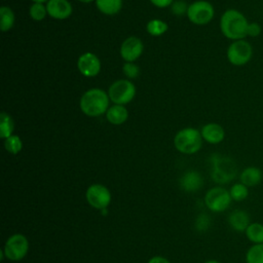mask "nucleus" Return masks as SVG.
Wrapping results in <instances>:
<instances>
[{"instance_id": "1", "label": "nucleus", "mask_w": 263, "mask_h": 263, "mask_svg": "<svg viewBox=\"0 0 263 263\" xmlns=\"http://www.w3.org/2000/svg\"><path fill=\"white\" fill-rule=\"evenodd\" d=\"M249 21L242 12L237 9H227L223 12L220 18V30L222 34L232 41L245 39Z\"/></svg>"}, {"instance_id": "2", "label": "nucleus", "mask_w": 263, "mask_h": 263, "mask_svg": "<svg viewBox=\"0 0 263 263\" xmlns=\"http://www.w3.org/2000/svg\"><path fill=\"white\" fill-rule=\"evenodd\" d=\"M108 92L101 88H90L80 98L79 107L83 114L89 117H98L106 114L109 108Z\"/></svg>"}, {"instance_id": "3", "label": "nucleus", "mask_w": 263, "mask_h": 263, "mask_svg": "<svg viewBox=\"0 0 263 263\" xmlns=\"http://www.w3.org/2000/svg\"><path fill=\"white\" fill-rule=\"evenodd\" d=\"M202 140L200 130L194 127H184L176 134L174 145L183 154H194L200 150Z\"/></svg>"}, {"instance_id": "4", "label": "nucleus", "mask_w": 263, "mask_h": 263, "mask_svg": "<svg viewBox=\"0 0 263 263\" xmlns=\"http://www.w3.org/2000/svg\"><path fill=\"white\" fill-rule=\"evenodd\" d=\"M108 96L112 103L125 106L136 96L135 84L129 79L116 80L109 86Z\"/></svg>"}, {"instance_id": "5", "label": "nucleus", "mask_w": 263, "mask_h": 263, "mask_svg": "<svg viewBox=\"0 0 263 263\" xmlns=\"http://www.w3.org/2000/svg\"><path fill=\"white\" fill-rule=\"evenodd\" d=\"M226 57L231 65L236 67L245 66L253 57V47L245 39L232 41L227 48Z\"/></svg>"}, {"instance_id": "6", "label": "nucleus", "mask_w": 263, "mask_h": 263, "mask_svg": "<svg viewBox=\"0 0 263 263\" xmlns=\"http://www.w3.org/2000/svg\"><path fill=\"white\" fill-rule=\"evenodd\" d=\"M189 21L198 26L209 24L215 15V9L211 2L205 0H197L189 4L186 13Z\"/></svg>"}, {"instance_id": "7", "label": "nucleus", "mask_w": 263, "mask_h": 263, "mask_svg": "<svg viewBox=\"0 0 263 263\" xmlns=\"http://www.w3.org/2000/svg\"><path fill=\"white\" fill-rule=\"evenodd\" d=\"M235 164L231 159L221 156L213 157L212 178L215 182L220 184L228 183L235 177Z\"/></svg>"}, {"instance_id": "8", "label": "nucleus", "mask_w": 263, "mask_h": 263, "mask_svg": "<svg viewBox=\"0 0 263 263\" xmlns=\"http://www.w3.org/2000/svg\"><path fill=\"white\" fill-rule=\"evenodd\" d=\"M231 200L232 198L230 196L229 191L219 186L210 189L204 196L205 205L208 206L209 210L215 213L225 211L229 206Z\"/></svg>"}, {"instance_id": "9", "label": "nucleus", "mask_w": 263, "mask_h": 263, "mask_svg": "<svg viewBox=\"0 0 263 263\" xmlns=\"http://www.w3.org/2000/svg\"><path fill=\"white\" fill-rule=\"evenodd\" d=\"M29 250V242L25 235L23 234H13L5 242L4 246V255L6 258L12 261L22 260Z\"/></svg>"}, {"instance_id": "10", "label": "nucleus", "mask_w": 263, "mask_h": 263, "mask_svg": "<svg viewBox=\"0 0 263 263\" xmlns=\"http://www.w3.org/2000/svg\"><path fill=\"white\" fill-rule=\"evenodd\" d=\"M85 196L89 205L100 211L107 209L111 201V193L109 189L102 184L90 185L86 190Z\"/></svg>"}, {"instance_id": "11", "label": "nucleus", "mask_w": 263, "mask_h": 263, "mask_svg": "<svg viewBox=\"0 0 263 263\" xmlns=\"http://www.w3.org/2000/svg\"><path fill=\"white\" fill-rule=\"evenodd\" d=\"M101 61L97 54L90 51L83 52L77 60V69L84 77H95L101 72Z\"/></svg>"}, {"instance_id": "12", "label": "nucleus", "mask_w": 263, "mask_h": 263, "mask_svg": "<svg viewBox=\"0 0 263 263\" xmlns=\"http://www.w3.org/2000/svg\"><path fill=\"white\" fill-rule=\"evenodd\" d=\"M144 44L143 41L137 36H129L123 40L120 45L119 53L123 61L135 62L143 53Z\"/></svg>"}, {"instance_id": "13", "label": "nucleus", "mask_w": 263, "mask_h": 263, "mask_svg": "<svg viewBox=\"0 0 263 263\" xmlns=\"http://www.w3.org/2000/svg\"><path fill=\"white\" fill-rule=\"evenodd\" d=\"M45 5L47 14L54 20H67L73 12V6L69 0H48Z\"/></svg>"}, {"instance_id": "14", "label": "nucleus", "mask_w": 263, "mask_h": 263, "mask_svg": "<svg viewBox=\"0 0 263 263\" xmlns=\"http://www.w3.org/2000/svg\"><path fill=\"white\" fill-rule=\"evenodd\" d=\"M202 139L210 144H219L225 138V130L219 123L211 122L202 126L200 130Z\"/></svg>"}, {"instance_id": "15", "label": "nucleus", "mask_w": 263, "mask_h": 263, "mask_svg": "<svg viewBox=\"0 0 263 263\" xmlns=\"http://www.w3.org/2000/svg\"><path fill=\"white\" fill-rule=\"evenodd\" d=\"M202 184V177L196 171H188L180 179V187L186 192H195L201 188Z\"/></svg>"}, {"instance_id": "16", "label": "nucleus", "mask_w": 263, "mask_h": 263, "mask_svg": "<svg viewBox=\"0 0 263 263\" xmlns=\"http://www.w3.org/2000/svg\"><path fill=\"white\" fill-rule=\"evenodd\" d=\"M228 223L233 230L237 232H243L251 224V219L246 211L235 210L229 215Z\"/></svg>"}, {"instance_id": "17", "label": "nucleus", "mask_w": 263, "mask_h": 263, "mask_svg": "<svg viewBox=\"0 0 263 263\" xmlns=\"http://www.w3.org/2000/svg\"><path fill=\"white\" fill-rule=\"evenodd\" d=\"M128 118V111L124 105L114 104L109 107L106 112V119L114 125H120L124 123Z\"/></svg>"}, {"instance_id": "18", "label": "nucleus", "mask_w": 263, "mask_h": 263, "mask_svg": "<svg viewBox=\"0 0 263 263\" xmlns=\"http://www.w3.org/2000/svg\"><path fill=\"white\" fill-rule=\"evenodd\" d=\"M239 180L247 187L257 186L262 180V172L257 166H248L240 173Z\"/></svg>"}, {"instance_id": "19", "label": "nucleus", "mask_w": 263, "mask_h": 263, "mask_svg": "<svg viewBox=\"0 0 263 263\" xmlns=\"http://www.w3.org/2000/svg\"><path fill=\"white\" fill-rule=\"evenodd\" d=\"M95 2L98 10L106 15L117 14L122 8V0H96Z\"/></svg>"}, {"instance_id": "20", "label": "nucleus", "mask_w": 263, "mask_h": 263, "mask_svg": "<svg viewBox=\"0 0 263 263\" xmlns=\"http://www.w3.org/2000/svg\"><path fill=\"white\" fill-rule=\"evenodd\" d=\"M15 15L13 10L8 6H1L0 8V28L2 32H8L14 25Z\"/></svg>"}, {"instance_id": "21", "label": "nucleus", "mask_w": 263, "mask_h": 263, "mask_svg": "<svg viewBox=\"0 0 263 263\" xmlns=\"http://www.w3.org/2000/svg\"><path fill=\"white\" fill-rule=\"evenodd\" d=\"M14 130V122L12 117L6 113L5 111H2L0 113V138L5 140L13 135Z\"/></svg>"}, {"instance_id": "22", "label": "nucleus", "mask_w": 263, "mask_h": 263, "mask_svg": "<svg viewBox=\"0 0 263 263\" xmlns=\"http://www.w3.org/2000/svg\"><path fill=\"white\" fill-rule=\"evenodd\" d=\"M245 232L248 239L254 245L263 243V224L259 222L251 223Z\"/></svg>"}, {"instance_id": "23", "label": "nucleus", "mask_w": 263, "mask_h": 263, "mask_svg": "<svg viewBox=\"0 0 263 263\" xmlns=\"http://www.w3.org/2000/svg\"><path fill=\"white\" fill-rule=\"evenodd\" d=\"M167 29H168L167 24L159 18H153L149 21L146 25V31L148 32V34L154 37L161 36L167 31Z\"/></svg>"}, {"instance_id": "24", "label": "nucleus", "mask_w": 263, "mask_h": 263, "mask_svg": "<svg viewBox=\"0 0 263 263\" xmlns=\"http://www.w3.org/2000/svg\"><path fill=\"white\" fill-rule=\"evenodd\" d=\"M247 263H263V243L252 246L246 254Z\"/></svg>"}, {"instance_id": "25", "label": "nucleus", "mask_w": 263, "mask_h": 263, "mask_svg": "<svg viewBox=\"0 0 263 263\" xmlns=\"http://www.w3.org/2000/svg\"><path fill=\"white\" fill-rule=\"evenodd\" d=\"M4 148L11 154H17L23 149V141L17 135H12L4 140Z\"/></svg>"}, {"instance_id": "26", "label": "nucleus", "mask_w": 263, "mask_h": 263, "mask_svg": "<svg viewBox=\"0 0 263 263\" xmlns=\"http://www.w3.org/2000/svg\"><path fill=\"white\" fill-rule=\"evenodd\" d=\"M29 15L33 21H43L45 16L48 15L46 5H44L43 3H32V5L29 8Z\"/></svg>"}, {"instance_id": "27", "label": "nucleus", "mask_w": 263, "mask_h": 263, "mask_svg": "<svg viewBox=\"0 0 263 263\" xmlns=\"http://www.w3.org/2000/svg\"><path fill=\"white\" fill-rule=\"evenodd\" d=\"M249 187L243 185L242 183H235L230 188V196L235 201H241L245 200L249 195Z\"/></svg>"}, {"instance_id": "28", "label": "nucleus", "mask_w": 263, "mask_h": 263, "mask_svg": "<svg viewBox=\"0 0 263 263\" xmlns=\"http://www.w3.org/2000/svg\"><path fill=\"white\" fill-rule=\"evenodd\" d=\"M122 73L128 79H135L140 75V68L134 62H125L122 66Z\"/></svg>"}, {"instance_id": "29", "label": "nucleus", "mask_w": 263, "mask_h": 263, "mask_svg": "<svg viewBox=\"0 0 263 263\" xmlns=\"http://www.w3.org/2000/svg\"><path fill=\"white\" fill-rule=\"evenodd\" d=\"M188 6L189 5H187V3L185 1L178 0V1H175L171 5V8H172V11H173L174 14H176V15H183V14L187 13Z\"/></svg>"}, {"instance_id": "30", "label": "nucleus", "mask_w": 263, "mask_h": 263, "mask_svg": "<svg viewBox=\"0 0 263 263\" xmlns=\"http://www.w3.org/2000/svg\"><path fill=\"white\" fill-rule=\"evenodd\" d=\"M261 25L257 22H252V23H249V26H248V30H247V36H250V37H258L260 34H261Z\"/></svg>"}, {"instance_id": "31", "label": "nucleus", "mask_w": 263, "mask_h": 263, "mask_svg": "<svg viewBox=\"0 0 263 263\" xmlns=\"http://www.w3.org/2000/svg\"><path fill=\"white\" fill-rule=\"evenodd\" d=\"M209 222H210V219L208 216L205 215H200L197 219H196V228L199 229V230H206L208 229V226H209Z\"/></svg>"}, {"instance_id": "32", "label": "nucleus", "mask_w": 263, "mask_h": 263, "mask_svg": "<svg viewBox=\"0 0 263 263\" xmlns=\"http://www.w3.org/2000/svg\"><path fill=\"white\" fill-rule=\"evenodd\" d=\"M150 2L158 8H165L171 6L174 3V0H150Z\"/></svg>"}, {"instance_id": "33", "label": "nucleus", "mask_w": 263, "mask_h": 263, "mask_svg": "<svg viewBox=\"0 0 263 263\" xmlns=\"http://www.w3.org/2000/svg\"><path fill=\"white\" fill-rule=\"evenodd\" d=\"M148 263H171L167 259L163 258V257H160V256H155L153 258H151L149 260Z\"/></svg>"}, {"instance_id": "34", "label": "nucleus", "mask_w": 263, "mask_h": 263, "mask_svg": "<svg viewBox=\"0 0 263 263\" xmlns=\"http://www.w3.org/2000/svg\"><path fill=\"white\" fill-rule=\"evenodd\" d=\"M33 3H45L47 2L48 0H31Z\"/></svg>"}, {"instance_id": "35", "label": "nucleus", "mask_w": 263, "mask_h": 263, "mask_svg": "<svg viewBox=\"0 0 263 263\" xmlns=\"http://www.w3.org/2000/svg\"><path fill=\"white\" fill-rule=\"evenodd\" d=\"M78 1L81 2V3H90V2L96 1V0H78Z\"/></svg>"}, {"instance_id": "36", "label": "nucleus", "mask_w": 263, "mask_h": 263, "mask_svg": "<svg viewBox=\"0 0 263 263\" xmlns=\"http://www.w3.org/2000/svg\"><path fill=\"white\" fill-rule=\"evenodd\" d=\"M204 263H221V262H219V261H217V260H209V261H206V262H204Z\"/></svg>"}]
</instances>
